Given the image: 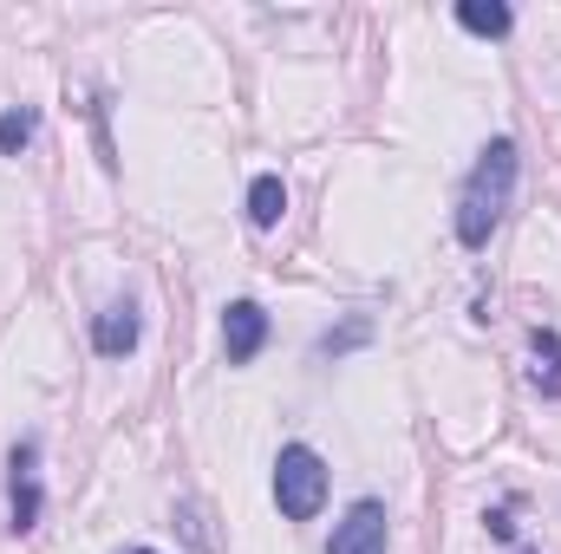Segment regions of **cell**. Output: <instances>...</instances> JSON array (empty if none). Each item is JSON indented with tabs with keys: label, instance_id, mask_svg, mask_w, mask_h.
Returning a JSON list of instances; mask_svg holds the SVG:
<instances>
[{
	"label": "cell",
	"instance_id": "obj_4",
	"mask_svg": "<svg viewBox=\"0 0 561 554\" xmlns=\"http://www.w3.org/2000/svg\"><path fill=\"white\" fill-rule=\"evenodd\" d=\"M262 346H268V313L255 300H236L222 313V353H229V366H249Z\"/></svg>",
	"mask_w": 561,
	"mask_h": 554
},
{
	"label": "cell",
	"instance_id": "obj_11",
	"mask_svg": "<svg viewBox=\"0 0 561 554\" xmlns=\"http://www.w3.org/2000/svg\"><path fill=\"white\" fill-rule=\"evenodd\" d=\"M366 333H373V320H366V313H353L340 333H327V339H320V359H340V353H346V346H359Z\"/></svg>",
	"mask_w": 561,
	"mask_h": 554
},
{
	"label": "cell",
	"instance_id": "obj_9",
	"mask_svg": "<svg viewBox=\"0 0 561 554\" xmlns=\"http://www.w3.org/2000/svg\"><path fill=\"white\" fill-rule=\"evenodd\" d=\"M280 209H287V189H280V176H255V183H249V222H255V229H275Z\"/></svg>",
	"mask_w": 561,
	"mask_h": 554
},
{
	"label": "cell",
	"instance_id": "obj_6",
	"mask_svg": "<svg viewBox=\"0 0 561 554\" xmlns=\"http://www.w3.org/2000/svg\"><path fill=\"white\" fill-rule=\"evenodd\" d=\"M138 333H144V320H138V307H131V300H118V307H105V313L92 320V346H99L105 359L138 353Z\"/></svg>",
	"mask_w": 561,
	"mask_h": 554
},
{
	"label": "cell",
	"instance_id": "obj_1",
	"mask_svg": "<svg viewBox=\"0 0 561 554\" xmlns=\"http://www.w3.org/2000/svg\"><path fill=\"white\" fill-rule=\"evenodd\" d=\"M510 196H516V143L496 138L483 157H477L470 183H463V203H457V242H463V249H483V242L496 235V222L510 216Z\"/></svg>",
	"mask_w": 561,
	"mask_h": 554
},
{
	"label": "cell",
	"instance_id": "obj_5",
	"mask_svg": "<svg viewBox=\"0 0 561 554\" xmlns=\"http://www.w3.org/2000/svg\"><path fill=\"white\" fill-rule=\"evenodd\" d=\"M39 522V443L20 437L13 443V535H26Z\"/></svg>",
	"mask_w": 561,
	"mask_h": 554
},
{
	"label": "cell",
	"instance_id": "obj_3",
	"mask_svg": "<svg viewBox=\"0 0 561 554\" xmlns=\"http://www.w3.org/2000/svg\"><path fill=\"white\" fill-rule=\"evenodd\" d=\"M327 554H386V503H353L346 509V522L333 529V542H327Z\"/></svg>",
	"mask_w": 561,
	"mask_h": 554
},
{
	"label": "cell",
	"instance_id": "obj_12",
	"mask_svg": "<svg viewBox=\"0 0 561 554\" xmlns=\"http://www.w3.org/2000/svg\"><path fill=\"white\" fill-rule=\"evenodd\" d=\"M131 554H150V549H131Z\"/></svg>",
	"mask_w": 561,
	"mask_h": 554
},
{
	"label": "cell",
	"instance_id": "obj_8",
	"mask_svg": "<svg viewBox=\"0 0 561 554\" xmlns=\"http://www.w3.org/2000/svg\"><path fill=\"white\" fill-rule=\"evenodd\" d=\"M457 20L470 26V33H483V39H503L510 33V7H496V0H457Z\"/></svg>",
	"mask_w": 561,
	"mask_h": 554
},
{
	"label": "cell",
	"instance_id": "obj_10",
	"mask_svg": "<svg viewBox=\"0 0 561 554\" xmlns=\"http://www.w3.org/2000/svg\"><path fill=\"white\" fill-rule=\"evenodd\" d=\"M39 131V118L33 112H0V157H13V150H26Z\"/></svg>",
	"mask_w": 561,
	"mask_h": 554
},
{
	"label": "cell",
	"instance_id": "obj_2",
	"mask_svg": "<svg viewBox=\"0 0 561 554\" xmlns=\"http://www.w3.org/2000/svg\"><path fill=\"white\" fill-rule=\"evenodd\" d=\"M275 503L287 522H313L320 516V503H327V463H320V450H307V443H287L275 457Z\"/></svg>",
	"mask_w": 561,
	"mask_h": 554
},
{
	"label": "cell",
	"instance_id": "obj_7",
	"mask_svg": "<svg viewBox=\"0 0 561 554\" xmlns=\"http://www.w3.org/2000/svg\"><path fill=\"white\" fill-rule=\"evenodd\" d=\"M536 392L542 399H561V339L549 333V326H536Z\"/></svg>",
	"mask_w": 561,
	"mask_h": 554
}]
</instances>
